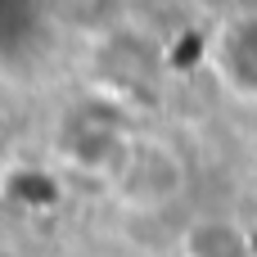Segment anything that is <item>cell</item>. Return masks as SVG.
Segmentation results:
<instances>
[{"label": "cell", "instance_id": "1", "mask_svg": "<svg viewBox=\"0 0 257 257\" xmlns=\"http://www.w3.org/2000/svg\"><path fill=\"white\" fill-rule=\"evenodd\" d=\"M181 248H185V257H248V235L235 221L203 217L185 230Z\"/></svg>", "mask_w": 257, "mask_h": 257}]
</instances>
